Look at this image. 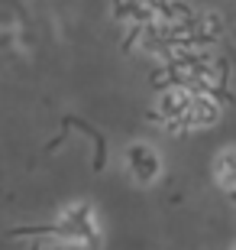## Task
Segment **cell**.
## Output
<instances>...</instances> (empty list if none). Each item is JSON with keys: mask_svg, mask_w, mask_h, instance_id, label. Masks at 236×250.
<instances>
[{"mask_svg": "<svg viewBox=\"0 0 236 250\" xmlns=\"http://www.w3.org/2000/svg\"><path fill=\"white\" fill-rule=\"evenodd\" d=\"M33 250H65V244L58 237H42V241L33 244Z\"/></svg>", "mask_w": 236, "mask_h": 250, "instance_id": "cell-4", "label": "cell"}, {"mask_svg": "<svg viewBox=\"0 0 236 250\" xmlns=\"http://www.w3.org/2000/svg\"><path fill=\"white\" fill-rule=\"evenodd\" d=\"M127 166H129V172H133V179H136L139 186H152L162 176V156L149 143H133L127 149Z\"/></svg>", "mask_w": 236, "mask_h": 250, "instance_id": "cell-2", "label": "cell"}, {"mask_svg": "<svg viewBox=\"0 0 236 250\" xmlns=\"http://www.w3.org/2000/svg\"><path fill=\"white\" fill-rule=\"evenodd\" d=\"M214 179H217L220 188L236 192V146H227L217 153V159H214Z\"/></svg>", "mask_w": 236, "mask_h": 250, "instance_id": "cell-3", "label": "cell"}, {"mask_svg": "<svg viewBox=\"0 0 236 250\" xmlns=\"http://www.w3.org/2000/svg\"><path fill=\"white\" fill-rule=\"evenodd\" d=\"M55 237L62 244H72V247H81V250H97L100 241H104V231H100V221L91 205L72 202L55 218Z\"/></svg>", "mask_w": 236, "mask_h": 250, "instance_id": "cell-1", "label": "cell"}]
</instances>
